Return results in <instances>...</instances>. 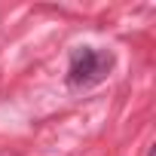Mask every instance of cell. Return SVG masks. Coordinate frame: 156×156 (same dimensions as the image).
<instances>
[{
	"instance_id": "cell-1",
	"label": "cell",
	"mask_w": 156,
	"mask_h": 156,
	"mask_svg": "<svg viewBox=\"0 0 156 156\" xmlns=\"http://www.w3.org/2000/svg\"><path fill=\"white\" fill-rule=\"evenodd\" d=\"M113 52L107 49H95V46H76L70 52V61H67V73H64V83L67 89L73 92H83V89H92L98 83H104L107 76L113 73Z\"/></svg>"
}]
</instances>
